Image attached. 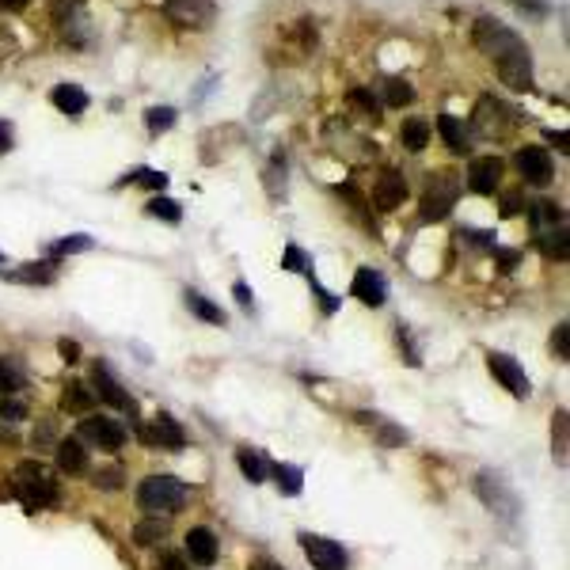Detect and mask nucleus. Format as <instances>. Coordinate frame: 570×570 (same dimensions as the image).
<instances>
[{
    "label": "nucleus",
    "mask_w": 570,
    "mask_h": 570,
    "mask_svg": "<svg viewBox=\"0 0 570 570\" xmlns=\"http://www.w3.org/2000/svg\"><path fill=\"white\" fill-rule=\"evenodd\" d=\"M472 38H475L479 50L494 57V65H499V77H502L506 88H514V92H529V88H532V57H529V50H524V42L509 31L506 23L490 20V16L475 20Z\"/></svg>",
    "instance_id": "nucleus-1"
},
{
    "label": "nucleus",
    "mask_w": 570,
    "mask_h": 570,
    "mask_svg": "<svg viewBox=\"0 0 570 570\" xmlns=\"http://www.w3.org/2000/svg\"><path fill=\"white\" fill-rule=\"evenodd\" d=\"M187 499L190 490L168 475H148L138 483V506L148 509V514H175V509L187 506Z\"/></svg>",
    "instance_id": "nucleus-2"
},
{
    "label": "nucleus",
    "mask_w": 570,
    "mask_h": 570,
    "mask_svg": "<svg viewBox=\"0 0 570 570\" xmlns=\"http://www.w3.org/2000/svg\"><path fill=\"white\" fill-rule=\"evenodd\" d=\"M297 544L305 548V555L312 559V566H316V570H350V555H347V548H342V544H335V540L301 532V536H297Z\"/></svg>",
    "instance_id": "nucleus-3"
},
{
    "label": "nucleus",
    "mask_w": 570,
    "mask_h": 570,
    "mask_svg": "<svg viewBox=\"0 0 570 570\" xmlns=\"http://www.w3.org/2000/svg\"><path fill=\"white\" fill-rule=\"evenodd\" d=\"M457 198H460V179H453V175H433L430 187H426V198H423V217H426V221L448 217V209L457 205Z\"/></svg>",
    "instance_id": "nucleus-4"
},
{
    "label": "nucleus",
    "mask_w": 570,
    "mask_h": 570,
    "mask_svg": "<svg viewBox=\"0 0 570 570\" xmlns=\"http://www.w3.org/2000/svg\"><path fill=\"white\" fill-rule=\"evenodd\" d=\"M163 12L183 31H202V27L214 23V0H168Z\"/></svg>",
    "instance_id": "nucleus-5"
},
{
    "label": "nucleus",
    "mask_w": 570,
    "mask_h": 570,
    "mask_svg": "<svg viewBox=\"0 0 570 570\" xmlns=\"http://www.w3.org/2000/svg\"><path fill=\"white\" fill-rule=\"evenodd\" d=\"M77 438L92 441L96 448H103V453H118V448H122V441H126V430L118 426L114 418L96 415V418H84L80 430H77Z\"/></svg>",
    "instance_id": "nucleus-6"
},
{
    "label": "nucleus",
    "mask_w": 570,
    "mask_h": 570,
    "mask_svg": "<svg viewBox=\"0 0 570 570\" xmlns=\"http://www.w3.org/2000/svg\"><path fill=\"white\" fill-rule=\"evenodd\" d=\"M487 369H490V377L499 381L509 396L524 399V396L532 392V388H529V377L521 373V365L514 362V357H506V354H487Z\"/></svg>",
    "instance_id": "nucleus-7"
},
{
    "label": "nucleus",
    "mask_w": 570,
    "mask_h": 570,
    "mask_svg": "<svg viewBox=\"0 0 570 570\" xmlns=\"http://www.w3.org/2000/svg\"><path fill=\"white\" fill-rule=\"evenodd\" d=\"M92 381H96V392H99V403H107V407H118V411H130V415H138V403L130 399V392L122 384L114 381V373H111V365H103V362H96V369H92Z\"/></svg>",
    "instance_id": "nucleus-8"
},
{
    "label": "nucleus",
    "mask_w": 570,
    "mask_h": 570,
    "mask_svg": "<svg viewBox=\"0 0 570 570\" xmlns=\"http://www.w3.org/2000/svg\"><path fill=\"white\" fill-rule=\"evenodd\" d=\"M517 172L524 175V183H532V187H548L555 168H551V156L544 153V148L524 145V148H517Z\"/></svg>",
    "instance_id": "nucleus-9"
},
{
    "label": "nucleus",
    "mask_w": 570,
    "mask_h": 570,
    "mask_svg": "<svg viewBox=\"0 0 570 570\" xmlns=\"http://www.w3.org/2000/svg\"><path fill=\"white\" fill-rule=\"evenodd\" d=\"M475 490L483 494V502L490 506V509H499V514H506L509 521L517 517V502H514V494H509L506 487H502V479L499 475H490V472H483L475 479Z\"/></svg>",
    "instance_id": "nucleus-10"
},
{
    "label": "nucleus",
    "mask_w": 570,
    "mask_h": 570,
    "mask_svg": "<svg viewBox=\"0 0 570 570\" xmlns=\"http://www.w3.org/2000/svg\"><path fill=\"white\" fill-rule=\"evenodd\" d=\"M403 198H407V179H403L396 168H388V172H381V179H377V187H373V202H377V209H396Z\"/></svg>",
    "instance_id": "nucleus-11"
},
{
    "label": "nucleus",
    "mask_w": 570,
    "mask_h": 570,
    "mask_svg": "<svg viewBox=\"0 0 570 570\" xmlns=\"http://www.w3.org/2000/svg\"><path fill=\"white\" fill-rule=\"evenodd\" d=\"M502 179V160L499 156H479L468 168V190L472 194H494Z\"/></svg>",
    "instance_id": "nucleus-12"
},
{
    "label": "nucleus",
    "mask_w": 570,
    "mask_h": 570,
    "mask_svg": "<svg viewBox=\"0 0 570 570\" xmlns=\"http://www.w3.org/2000/svg\"><path fill=\"white\" fill-rule=\"evenodd\" d=\"M354 293H357V301H365L369 308H377L384 305V297H388V285H384V274H377V270H357L354 274Z\"/></svg>",
    "instance_id": "nucleus-13"
},
{
    "label": "nucleus",
    "mask_w": 570,
    "mask_h": 570,
    "mask_svg": "<svg viewBox=\"0 0 570 570\" xmlns=\"http://www.w3.org/2000/svg\"><path fill=\"white\" fill-rule=\"evenodd\" d=\"M509 122V114L499 99H483L479 103V111H475V130H483L487 138H502V130Z\"/></svg>",
    "instance_id": "nucleus-14"
},
{
    "label": "nucleus",
    "mask_w": 570,
    "mask_h": 570,
    "mask_svg": "<svg viewBox=\"0 0 570 570\" xmlns=\"http://www.w3.org/2000/svg\"><path fill=\"white\" fill-rule=\"evenodd\" d=\"M57 468H62L65 475H84L88 472V448L80 438H69L57 445Z\"/></svg>",
    "instance_id": "nucleus-15"
},
{
    "label": "nucleus",
    "mask_w": 570,
    "mask_h": 570,
    "mask_svg": "<svg viewBox=\"0 0 570 570\" xmlns=\"http://www.w3.org/2000/svg\"><path fill=\"white\" fill-rule=\"evenodd\" d=\"M187 555H190V563L209 566L217 559V536L209 529H190L187 532Z\"/></svg>",
    "instance_id": "nucleus-16"
},
{
    "label": "nucleus",
    "mask_w": 570,
    "mask_h": 570,
    "mask_svg": "<svg viewBox=\"0 0 570 570\" xmlns=\"http://www.w3.org/2000/svg\"><path fill=\"white\" fill-rule=\"evenodd\" d=\"M50 103L62 114H84L88 111V92L77 84H57L54 92H50Z\"/></svg>",
    "instance_id": "nucleus-17"
},
{
    "label": "nucleus",
    "mask_w": 570,
    "mask_h": 570,
    "mask_svg": "<svg viewBox=\"0 0 570 570\" xmlns=\"http://www.w3.org/2000/svg\"><path fill=\"white\" fill-rule=\"evenodd\" d=\"M536 244H540V251L548 255V259H566L570 255V232H566V224H555V229H548V232H536Z\"/></svg>",
    "instance_id": "nucleus-18"
},
{
    "label": "nucleus",
    "mask_w": 570,
    "mask_h": 570,
    "mask_svg": "<svg viewBox=\"0 0 570 570\" xmlns=\"http://www.w3.org/2000/svg\"><path fill=\"white\" fill-rule=\"evenodd\" d=\"M438 130H441V138H445V145L453 148V153H468V148H472L468 126H464L460 118H453V114H441V118H438Z\"/></svg>",
    "instance_id": "nucleus-19"
},
{
    "label": "nucleus",
    "mask_w": 570,
    "mask_h": 570,
    "mask_svg": "<svg viewBox=\"0 0 570 570\" xmlns=\"http://www.w3.org/2000/svg\"><path fill=\"white\" fill-rule=\"evenodd\" d=\"M399 141H403V148H411V153H423L430 145V122L426 118H407L399 130Z\"/></svg>",
    "instance_id": "nucleus-20"
},
{
    "label": "nucleus",
    "mask_w": 570,
    "mask_h": 570,
    "mask_svg": "<svg viewBox=\"0 0 570 570\" xmlns=\"http://www.w3.org/2000/svg\"><path fill=\"white\" fill-rule=\"evenodd\" d=\"M57 274V263H31V266H20V270H12L8 278H16V281H31V285H50Z\"/></svg>",
    "instance_id": "nucleus-21"
},
{
    "label": "nucleus",
    "mask_w": 570,
    "mask_h": 570,
    "mask_svg": "<svg viewBox=\"0 0 570 570\" xmlns=\"http://www.w3.org/2000/svg\"><path fill=\"white\" fill-rule=\"evenodd\" d=\"M156 441H163V445H168V448H183L187 445V438H183V430H179V423H175V418L168 415V411H160L156 415Z\"/></svg>",
    "instance_id": "nucleus-22"
},
{
    "label": "nucleus",
    "mask_w": 570,
    "mask_h": 570,
    "mask_svg": "<svg viewBox=\"0 0 570 570\" xmlns=\"http://www.w3.org/2000/svg\"><path fill=\"white\" fill-rule=\"evenodd\" d=\"M532 229L536 232H548V229H555V224H563V209L555 205V202H532Z\"/></svg>",
    "instance_id": "nucleus-23"
},
{
    "label": "nucleus",
    "mask_w": 570,
    "mask_h": 570,
    "mask_svg": "<svg viewBox=\"0 0 570 570\" xmlns=\"http://www.w3.org/2000/svg\"><path fill=\"white\" fill-rule=\"evenodd\" d=\"M145 214H148V217H160V221H172V224L183 221V209H179V202H172L168 194H156V198H148Z\"/></svg>",
    "instance_id": "nucleus-24"
},
{
    "label": "nucleus",
    "mask_w": 570,
    "mask_h": 570,
    "mask_svg": "<svg viewBox=\"0 0 570 570\" xmlns=\"http://www.w3.org/2000/svg\"><path fill=\"white\" fill-rule=\"evenodd\" d=\"M411 99H415V88L407 80H396V77L384 80V107H407Z\"/></svg>",
    "instance_id": "nucleus-25"
},
{
    "label": "nucleus",
    "mask_w": 570,
    "mask_h": 570,
    "mask_svg": "<svg viewBox=\"0 0 570 570\" xmlns=\"http://www.w3.org/2000/svg\"><path fill=\"white\" fill-rule=\"evenodd\" d=\"M62 407L72 411V415H84L88 407H96V399H92V392H88L84 384H69L65 396H62Z\"/></svg>",
    "instance_id": "nucleus-26"
},
{
    "label": "nucleus",
    "mask_w": 570,
    "mask_h": 570,
    "mask_svg": "<svg viewBox=\"0 0 570 570\" xmlns=\"http://www.w3.org/2000/svg\"><path fill=\"white\" fill-rule=\"evenodd\" d=\"M187 305H190V312H198V316L205 320V323H214V327H224V312L214 305V301H205L202 293H190L187 289Z\"/></svg>",
    "instance_id": "nucleus-27"
},
{
    "label": "nucleus",
    "mask_w": 570,
    "mask_h": 570,
    "mask_svg": "<svg viewBox=\"0 0 570 570\" xmlns=\"http://www.w3.org/2000/svg\"><path fill=\"white\" fill-rule=\"evenodd\" d=\"M163 536H168V524H163L160 517H148V521H141L138 529H133V540H138L141 548H148V544H160Z\"/></svg>",
    "instance_id": "nucleus-28"
},
{
    "label": "nucleus",
    "mask_w": 570,
    "mask_h": 570,
    "mask_svg": "<svg viewBox=\"0 0 570 570\" xmlns=\"http://www.w3.org/2000/svg\"><path fill=\"white\" fill-rule=\"evenodd\" d=\"M236 460H239V472H244L251 483H263V479H266V464H263L259 453H251V448H239Z\"/></svg>",
    "instance_id": "nucleus-29"
},
{
    "label": "nucleus",
    "mask_w": 570,
    "mask_h": 570,
    "mask_svg": "<svg viewBox=\"0 0 570 570\" xmlns=\"http://www.w3.org/2000/svg\"><path fill=\"white\" fill-rule=\"evenodd\" d=\"M278 487L285 490V494H301V487H305V475H301V468L297 464H278Z\"/></svg>",
    "instance_id": "nucleus-30"
},
{
    "label": "nucleus",
    "mask_w": 570,
    "mask_h": 570,
    "mask_svg": "<svg viewBox=\"0 0 570 570\" xmlns=\"http://www.w3.org/2000/svg\"><path fill=\"white\" fill-rule=\"evenodd\" d=\"M92 247V236H65V239H57V244H50V259H65V255L72 251H88Z\"/></svg>",
    "instance_id": "nucleus-31"
},
{
    "label": "nucleus",
    "mask_w": 570,
    "mask_h": 570,
    "mask_svg": "<svg viewBox=\"0 0 570 570\" xmlns=\"http://www.w3.org/2000/svg\"><path fill=\"white\" fill-rule=\"evenodd\" d=\"M126 183H138V187H148L153 194H163V190H168V175H163V172H148V168H141V172H133V175L126 179Z\"/></svg>",
    "instance_id": "nucleus-32"
},
{
    "label": "nucleus",
    "mask_w": 570,
    "mask_h": 570,
    "mask_svg": "<svg viewBox=\"0 0 570 570\" xmlns=\"http://www.w3.org/2000/svg\"><path fill=\"white\" fill-rule=\"evenodd\" d=\"M16 388H23V373L16 362H8V357H0V392H16Z\"/></svg>",
    "instance_id": "nucleus-33"
},
{
    "label": "nucleus",
    "mask_w": 570,
    "mask_h": 570,
    "mask_svg": "<svg viewBox=\"0 0 570 570\" xmlns=\"http://www.w3.org/2000/svg\"><path fill=\"white\" fill-rule=\"evenodd\" d=\"M145 126L153 130V133L172 130V126H175V111H172V107H148V111H145Z\"/></svg>",
    "instance_id": "nucleus-34"
},
{
    "label": "nucleus",
    "mask_w": 570,
    "mask_h": 570,
    "mask_svg": "<svg viewBox=\"0 0 570 570\" xmlns=\"http://www.w3.org/2000/svg\"><path fill=\"white\" fill-rule=\"evenodd\" d=\"M566 423H570V415L566 411H555V457H559V464H566Z\"/></svg>",
    "instance_id": "nucleus-35"
},
{
    "label": "nucleus",
    "mask_w": 570,
    "mask_h": 570,
    "mask_svg": "<svg viewBox=\"0 0 570 570\" xmlns=\"http://www.w3.org/2000/svg\"><path fill=\"white\" fill-rule=\"evenodd\" d=\"M551 354L559 357V362H566V357H570V323H559V327H555V335H551Z\"/></svg>",
    "instance_id": "nucleus-36"
},
{
    "label": "nucleus",
    "mask_w": 570,
    "mask_h": 570,
    "mask_svg": "<svg viewBox=\"0 0 570 570\" xmlns=\"http://www.w3.org/2000/svg\"><path fill=\"white\" fill-rule=\"evenodd\" d=\"M281 266L285 270H305V274H308V255L301 251V247H297V244H289V247H285V255H281Z\"/></svg>",
    "instance_id": "nucleus-37"
},
{
    "label": "nucleus",
    "mask_w": 570,
    "mask_h": 570,
    "mask_svg": "<svg viewBox=\"0 0 570 570\" xmlns=\"http://www.w3.org/2000/svg\"><path fill=\"white\" fill-rule=\"evenodd\" d=\"M350 99H354V103H357V107H362L365 114H373V122H377V118H381V103L373 99V92H365V88H354V92H350Z\"/></svg>",
    "instance_id": "nucleus-38"
},
{
    "label": "nucleus",
    "mask_w": 570,
    "mask_h": 570,
    "mask_svg": "<svg viewBox=\"0 0 570 570\" xmlns=\"http://www.w3.org/2000/svg\"><path fill=\"white\" fill-rule=\"evenodd\" d=\"M27 415V407H23V403L20 399H0V418H12V423H20V418Z\"/></svg>",
    "instance_id": "nucleus-39"
},
{
    "label": "nucleus",
    "mask_w": 570,
    "mask_h": 570,
    "mask_svg": "<svg viewBox=\"0 0 570 570\" xmlns=\"http://www.w3.org/2000/svg\"><path fill=\"white\" fill-rule=\"evenodd\" d=\"M232 297H236V305L244 308V312H255V297H251V289H247V281H236V285H232Z\"/></svg>",
    "instance_id": "nucleus-40"
},
{
    "label": "nucleus",
    "mask_w": 570,
    "mask_h": 570,
    "mask_svg": "<svg viewBox=\"0 0 570 570\" xmlns=\"http://www.w3.org/2000/svg\"><path fill=\"white\" fill-rule=\"evenodd\" d=\"M381 445H407V430H399V426H381Z\"/></svg>",
    "instance_id": "nucleus-41"
},
{
    "label": "nucleus",
    "mask_w": 570,
    "mask_h": 570,
    "mask_svg": "<svg viewBox=\"0 0 570 570\" xmlns=\"http://www.w3.org/2000/svg\"><path fill=\"white\" fill-rule=\"evenodd\" d=\"M57 354H62V362H80V342H72V339H62L57 342Z\"/></svg>",
    "instance_id": "nucleus-42"
},
{
    "label": "nucleus",
    "mask_w": 570,
    "mask_h": 570,
    "mask_svg": "<svg viewBox=\"0 0 570 570\" xmlns=\"http://www.w3.org/2000/svg\"><path fill=\"white\" fill-rule=\"evenodd\" d=\"M156 570H187V559H183L179 551H163L160 563H156Z\"/></svg>",
    "instance_id": "nucleus-43"
},
{
    "label": "nucleus",
    "mask_w": 570,
    "mask_h": 570,
    "mask_svg": "<svg viewBox=\"0 0 570 570\" xmlns=\"http://www.w3.org/2000/svg\"><path fill=\"white\" fill-rule=\"evenodd\" d=\"M118 483H122V472H118V468L96 475V487H118Z\"/></svg>",
    "instance_id": "nucleus-44"
},
{
    "label": "nucleus",
    "mask_w": 570,
    "mask_h": 570,
    "mask_svg": "<svg viewBox=\"0 0 570 570\" xmlns=\"http://www.w3.org/2000/svg\"><path fill=\"white\" fill-rule=\"evenodd\" d=\"M548 141L559 148V153H570V141H566V130H548Z\"/></svg>",
    "instance_id": "nucleus-45"
},
{
    "label": "nucleus",
    "mask_w": 570,
    "mask_h": 570,
    "mask_svg": "<svg viewBox=\"0 0 570 570\" xmlns=\"http://www.w3.org/2000/svg\"><path fill=\"white\" fill-rule=\"evenodd\" d=\"M464 239H468V244H483V247H490V244H494V232H472V229H464Z\"/></svg>",
    "instance_id": "nucleus-46"
},
{
    "label": "nucleus",
    "mask_w": 570,
    "mask_h": 570,
    "mask_svg": "<svg viewBox=\"0 0 570 570\" xmlns=\"http://www.w3.org/2000/svg\"><path fill=\"white\" fill-rule=\"evenodd\" d=\"M517 8H524V12H532V16H544V8H548V0H514Z\"/></svg>",
    "instance_id": "nucleus-47"
},
{
    "label": "nucleus",
    "mask_w": 570,
    "mask_h": 570,
    "mask_svg": "<svg viewBox=\"0 0 570 570\" xmlns=\"http://www.w3.org/2000/svg\"><path fill=\"white\" fill-rule=\"evenodd\" d=\"M517 209H521V194H517V190H509L506 198H502V214L509 217V214H517Z\"/></svg>",
    "instance_id": "nucleus-48"
},
{
    "label": "nucleus",
    "mask_w": 570,
    "mask_h": 570,
    "mask_svg": "<svg viewBox=\"0 0 570 570\" xmlns=\"http://www.w3.org/2000/svg\"><path fill=\"white\" fill-rule=\"evenodd\" d=\"M8 148H12V126L0 122V153H8Z\"/></svg>",
    "instance_id": "nucleus-49"
},
{
    "label": "nucleus",
    "mask_w": 570,
    "mask_h": 570,
    "mask_svg": "<svg viewBox=\"0 0 570 570\" xmlns=\"http://www.w3.org/2000/svg\"><path fill=\"white\" fill-rule=\"evenodd\" d=\"M27 4H31V0H0V8H4V12H23Z\"/></svg>",
    "instance_id": "nucleus-50"
},
{
    "label": "nucleus",
    "mask_w": 570,
    "mask_h": 570,
    "mask_svg": "<svg viewBox=\"0 0 570 570\" xmlns=\"http://www.w3.org/2000/svg\"><path fill=\"white\" fill-rule=\"evenodd\" d=\"M255 570H285V566H278V563H270V559H259V563H255Z\"/></svg>",
    "instance_id": "nucleus-51"
},
{
    "label": "nucleus",
    "mask_w": 570,
    "mask_h": 570,
    "mask_svg": "<svg viewBox=\"0 0 570 570\" xmlns=\"http://www.w3.org/2000/svg\"><path fill=\"white\" fill-rule=\"evenodd\" d=\"M0 259H4V255H0Z\"/></svg>",
    "instance_id": "nucleus-52"
}]
</instances>
